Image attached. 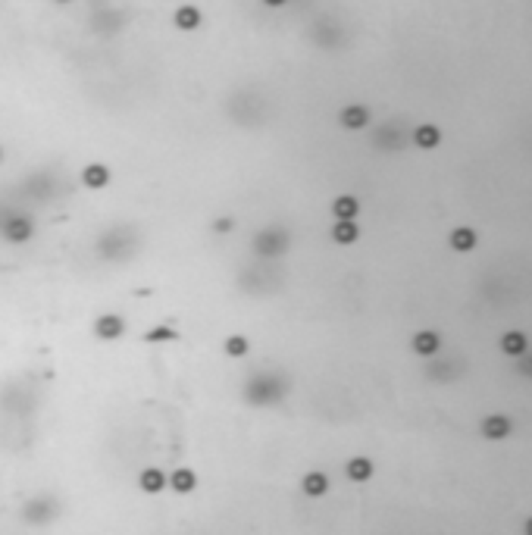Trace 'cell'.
Masks as SVG:
<instances>
[{
    "label": "cell",
    "instance_id": "cell-1",
    "mask_svg": "<svg viewBox=\"0 0 532 535\" xmlns=\"http://www.w3.org/2000/svg\"><path fill=\"white\" fill-rule=\"evenodd\" d=\"M123 332H125V323H123V316H116V313H103V316L94 323V335L97 339H103V341L119 339Z\"/></svg>",
    "mask_w": 532,
    "mask_h": 535
},
{
    "label": "cell",
    "instance_id": "cell-2",
    "mask_svg": "<svg viewBox=\"0 0 532 535\" xmlns=\"http://www.w3.org/2000/svg\"><path fill=\"white\" fill-rule=\"evenodd\" d=\"M82 182L88 185V188H103V185L110 182V170L103 163H91V166L82 170Z\"/></svg>",
    "mask_w": 532,
    "mask_h": 535
},
{
    "label": "cell",
    "instance_id": "cell-3",
    "mask_svg": "<svg viewBox=\"0 0 532 535\" xmlns=\"http://www.w3.org/2000/svg\"><path fill=\"white\" fill-rule=\"evenodd\" d=\"M170 485L176 488L178 495H188V492H194V485H198V476H194L192 470H176V473L170 476Z\"/></svg>",
    "mask_w": 532,
    "mask_h": 535
},
{
    "label": "cell",
    "instance_id": "cell-4",
    "mask_svg": "<svg viewBox=\"0 0 532 535\" xmlns=\"http://www.w3.org/2000/svg\"><path fill=\"white\" fill-rule=\"evenodd\" d=\"M367 119H369V113L363 107H345L341 110V125H345V129H363Z\"/></svg>",
    "mask_w": 532,
    "mask_h": 535
},
{
    "label": "cell",
    "instance_id": "cell-5",
    "mask_svg": "<svg viewBox=\"0 0 532 535\" xmlns=\"http://www.w3.org/2000/svg\"><path fill=\"white\" fill-rule=\"evenodd\" d=\"M3 235H7L10 241H25V238L32 235V223H28L25 216H16V219H10V223H7Z\"/></svg>",
    "mask_w": 532,
    "mask_h": 535
},
{
    "label": "cell",
    "instance_id": "cell-6",
    "mask_svg": "<svg viewBox=\"0 0 532 535\" xmlns=\"http://www.w3.org/2000/svg\"><path fill=\"white\" fill-rule=\"evenodd\" d=\"M357 235H360V232H357L354 219H338V223H335V229H332V238H335L338 244H351V241H357Z\"/></svg>",
    "mask_w": 532,
    "mask_h": 535
},
{
    "label": "cell",
    "instance_id": "cell-7",
    "mask_svg": "<svg viewBox=\"0 0 532 535\" xmlns=\"http://www.w3.org/2000/svg\"><path fill=\"white\" fill-rule=\"evenodd\" d=\"M300 485H304V492H307L310 498H320V495H326L329 492V479L323 473H307Z\"/></svg>",
    "mask_w": 532,
    "mask_h": 535
},
{
    "label": "cell",
    "instance_id": "cell-8",
    "mask_svg": "<svg viewBox=\"0 0 532 535\" xmlns=\"http://www.w3.org/2000/svg\"><path fill=\"white\" fill-rule=\"evenodd\" d=\"M176 26H178V28H185V32H192V28H198V26H201V13H198V7H178V10H176Z\"/></svg>",
    "mask_w": 532,
    "mask_h": 535
},
{
    "label": "cell",
    "instance_id": "cell-9",
    "mask_svg": "<svg viewBox=\"0 0 532 535\" xmlns=\"http://www.w3.org/2000/svg\"><path fill=\"white\" fill-rule=\"evenodd\" d=\"M332 213L338 219H354L357 216V201H354V197H348V194L335 197V201H332Z\"/></svg>",
    "mask_w": 532,
    "mask_h": 535
},
{
    "label": "cell",
    "instance_id": "cell-10",
    "mask_svg": "<svg viewBox=\"0 0 532 535\" xmlns=\"http://www.w3.org/2000/svg\"><path fill=\"white\" fill-rule=\"evenodd\" d=\"M163 485H166V476L160 473V470H144L141 473V488L147 492V495H157Z\"/></svg>",
    "mask_w": 532,
    "mask_h": 535
},
{
    "label": "cell",
    "instance_id": "cell-11",
    "mask_svg": "<svg viewBox=\"0 0 532 535\" xmlns=\"http://www.w3.org/2000/svg\"><path fill=\"white\" fill-rule=\"evenodd\" d=\"M369 473H373V467H369V461H367V457H354V461L348 463V476H351L354 482L369 479Z\"/></svg>",
    "mask_w": 532,
    "mask_h": 535
},
{
    "label": "cell",
    "instance_id": "cell-12",
    "mask_svg": "<svg viewBox=\"0 0 532 535\" xmlns=\"http://www.w3.org/2000/svg\"><path fill=\"white\" fill-rule=\"evenodd\" d=\"M438 129L436 125H420V129H416V144H420V148H436L438 144Z\"/></svg>",
    "mask_w": 532,
    "mask_h": 535
},
{
    "label": "cell",
    "instance_id": "cell-13",
    "mask_svg": "<svg viewBox=\"0 0 532 535\" xmlns=\"http://www.w3.org/2000/svg\"><path fill=\"white\" fill-rule=\"evenodd\" d=\"M247 339L245 335H229V339H225V354H229V357H245L247 354Z\"/></svg>",
    "mask_w": 532,
    "mask_h": 535
},
{
    "label": "cell",
    "instance_id": "cell-14",
    "mask_svg": "<svg viewBox=\"0 0 532 535\" xmlns=\"http://www.w3.org/2000/svg\"><path fill=\"white\" fill-rule=\"evenodd\" d=\"M451 244H454L458 251H470L473 244H476V235H473L470 229H458L454 235H451Z\"/></svg>",
    "mask_w": 532,
    "mask_h": 535
},
{
    "label": "cell",
    "instance_id": "cell-15",
    "mask_svg": "<svg viewBox=\"0 0 532 535\" xmlns=\"http://www.w3.org/2000/svg\"><path fill=\"white\" fill-rule=\"evenodd\" d=\"M413 347H416L420 354H432V351L438 347V339H436L432 332H420V335L413 339Z\"/></svg>",
    "mask_w": 532,
    "mask_h": 535
},
{
    "label": "cell",
    "instance_id": "cell-16",
    "mask_svg": "<svg viewBox=\"0 0 532 535\" xmlns=\"http://www.w3.org/2000/svg\"><path fill=\"white\" fill-rule=\"evenodd\" d=\"M176 339H178V332L166 329V325H157V329L144 332V341H176Z\"/></svg>",
    "mask_w": 532,
    "mask_h": 535
},
{
    "label": "cell",
    "instance_id": "cell-17",
    "mask_svg": "<svg viewBox=\"0 0 532 535\" xmlns=\"http://www.w3.org/2000/svg\"><path fill=\"white\" fill-rule=\"evenodd\" d=\"M523 345H526L523 335H517V332H511V335L504 339V351H507V354H520V351H523Z\"/></svg>",
    "mask_w": 532,
    "mask_h": 535
},
{
    "label": "cell",
    "instance_id": "cell-18",
    "mask_svg": "<svg viewBox=\"0 0 532 535\" xmlns=\"http://www.w3.org/2000/svg\"><path fill=\"white\" fill-rule=\"evenodd\" d=\"M213 229H216V235H225V232L232 229V219H216V225H213Z\"/></svg>",
    "mask_w": 532,
    "mask_h": 535
},
{
    "label": "cell",
    "instance_id": "cell-19",
    "mask_svg": "<svg viewBox=\"0 0 532 535\" xmlns=\"http://www.w3.org/2000/svg\"><path fill=\"white\" fill-rule=\"evenodd\" d=\"M266 7H282V3H285V0H263Z\"/></svg>",
    "mask_w": 532,
    "mask_h": 535
},
{
    "label": "cell",
    "instance_id": "cell-20",
    "mask_svg": "<svg viewBox=\"0 0 532 535\" xmlns=\"http://www.w3.org/2000/svg\"><path fill=\"white\" fill-rule=\"evenodd\" d=\"M60 3H69V0H60Z\"/></svg>",
    "mask_w": 532,
    "mask_h": 535
},
{
    "label": "cell",
    "instance_id": "cell-21",
    "mask_svg": "<svg viewBox=\"0 0 532 535\" xmlns=\"http://www.w3.org/2000/svg\"><path fill=\"white\" fill-rule=\"evenodd\" d=\"M0 157H3V150H0Z\"/></svg>",
    "mask_w": 532,
    "mask_h": 535
},
{
    "label": "cell",
    "instance_id": "cell-22",
    "mask_svg": "<svg viewBox=\"0 0 532 535\" xmlns=\"http://www.w3.org/2000/svg\"><path fill=\"white\" fill-rule=\"evenodd\" d=\"M529 529H532V526H529Z\"/></svg>",
    "mask_w": 532,
    "mask_h": 535
}]
</instances>
